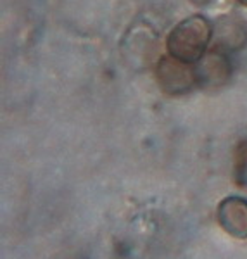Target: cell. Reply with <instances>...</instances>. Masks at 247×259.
<instances>
[{
	"instance_id": "5b68a950",
	"label": "cell",
	"mask_w": 247,
	"mask_h": 259,
	"mask_svg": "<svg viewBox=\"0 0 247 259\" xmlns=\"http://www.w3.org/2000/svg\"><path fill=\"white\" fill-rule=\"evenodd\" d=\"M242 26H238L235 23H221L218 28V47H225V49H237L240 47L242 40Z\"/></svg>"
},
{
	"instance_id": "6da1fadb",
	"label": "cell",
	"mask_w": 247,
	"mask_h": 259,
	"mask_svg": "<svg viewBox=\"0 0 247 259\" xmlns=\"http://www.w3.org/2000/svg\"><path fill=\"white\" fill-rule=\"evenodd\" d=\"M213 36L209 23L202 18H188L173 28L168 36L170 56L194 64L204 57L208 44Z\"/></svg>"
},
{
	"instance_id": "277c9868",
	"label": "cell",
	"mask_w": 247,
	"mask_h": 259,
	"mask_svg": "<svg viewBox=\"0 0 247 259\" xmlns=\"http://www.w3.org/2000/svg\"><path fill=\"white\" fill-rule=\"evenodd\" d=\"M197 83L204 87H221L230 76V64L223 54L211 52L204 56L195 66Z\"/></svg>"
},
{
	"instance_id": "8992f818",
	"label": "cell",
	"mask_w": 247,
	"mask_h": 259,
	"mask_svg": "<svg viewBox=\"0 0 247 259\" xmlns=\"http://www.w3.org/2000/svg\"><path fill=\"white\" fill-rule=\"evenodd\" d=\"M235 168H237L238 180H240L242 183H247V142L240 144V147H238Z\"/></svg>"
},
{
	"instance_id": "7a4b0ae2",
	"label": "cell",
	"mask_w": 247,
	"mask_h": 259,
	"mask_svg": "<svg viewBox=\"0 0 247 259\" xmlns=\"http://www.w3.org/2000/svg\"><path fill=\"white\" fill-rule=\"evenodd\" d=\"M157 81L164 92L178 95L185 94L197 83V74H195V68L192 64L170 56L159 62Z\"/></svg>"
},
{
	"instance_id": "3957f363",
	"label": "cell",
	"mask_w": 247,
	"mask_h": 259,
	"mask_svg": "<svg viewBox=\"0 0 247 259\" xmlns=\"http://www.w3.org/2000/svg\"><path fill=\"white\" fill-rule=\"evenodd\" d=\"M218 220L230 235L244 239L247 237V202L238 197H232L221 202L218 209Z\"/></svg>"
},
{
	"instance_id": "52a82bcc",
	"label": "cell",
	"mask_w": 247,
	"mask_h": 259,
	"mask_svg": "<svg viewBox=\"0 0 247 259\" xmlns=\"http://www.w3.org/2000/svg\"><path fill=\"white\" fill-rule=\"evenodd\" d=\"M238 2H242V4H245V6H247V0H238Z\"/></svg>"
}]
</instances>
